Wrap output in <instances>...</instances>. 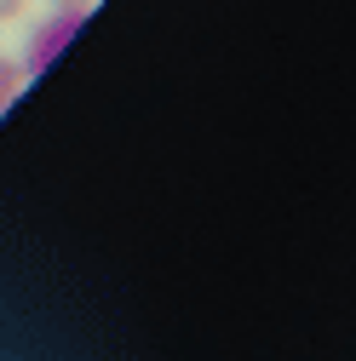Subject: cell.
Returning <instances> with one entry per match:
<instances>
[{"instance_id": "cell-1", "label": "cell", "mask_w": 356, "mask_h": 361, "mask_svg": "<svg viewBox=\"0 0 356 361\" xmlns=\"http://www.w3.org/2000/svg\"><path fill=\"white\" fill-rule=\"evenodd\" d=\"M81 29V18H69V12H58L52 23H40L35 35H29V52H23V75H40V69H47L52 63V52L64 47V40Z\"/></svg>"}, {"instance_id": "cell-2", "label": "cell", "mask_w": 356, "mask_h": 361, "mask_svg": "<svg viewBox=\"0 0 356 361\" xmlns=\"http://www.w3.org/2000/svg\"><path fill=\"white\" fill-rule=\"evenodd\" d=\"M18 86H23V63H6V58H0V109L12 104V92H18Z\"/></svg>"}, {"instance_id": "cell-3", "label": "cell", "mask_w": 356, "mask_h": 361, "mask_svg": "<svg viewBox=\"0 0 356 361\" xmlns=\"http://www.w3.org/2000/svg\"><path fill=\"white\" fill-rule=\"evenodd\" d=\"M58 12H69V18H86V6H93V0H52Z\"/></svg>"}, {"instance_id": "cell-4", "label": "cell", "mask_w": 356, "mask_h": 361, "mask_svg": "<svg viewBox=\"0 0 356 361\" xmlns=\"http://www.w3.org/2000/svg\"><path fill=\"white\" fill-rule=\"evenodd\" d=\"M23 6L29 0H0V18H23Z\"/></svg>"}]
</instances>
